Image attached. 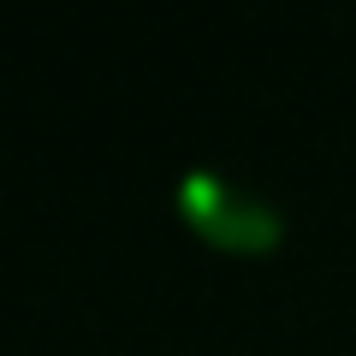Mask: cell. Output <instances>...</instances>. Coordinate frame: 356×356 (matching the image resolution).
Wrapping results in <instances>:
<instances>
[{
  "instance_id": "obj_1",
  "label": "cell",
  "mask_w": 356,
  "mask_h": 356,
  "mask_svg": "<svg viewBox=\"0 0 356 356\" xmlns=\"http://www.w3.org/2000/svg\"><path fill=\"white\" fill-rule=\"evenodd\" d=\"M178 208L214 243H232V250H267L280 238V214L267 202H255V196H238L220 172H191L178 184Z\"/></svg>"
}]
</instances>
